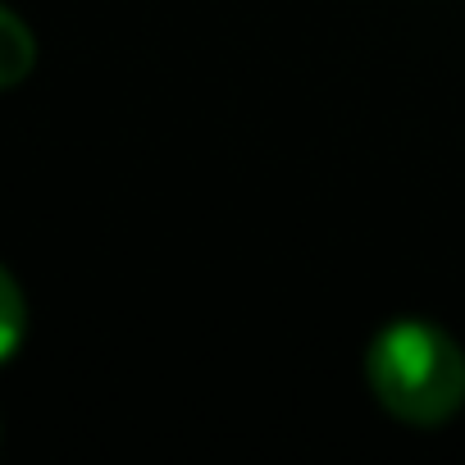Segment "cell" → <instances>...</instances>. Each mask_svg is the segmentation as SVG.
Masks as SVG:
<instances>
[{"label":"cell","instance_id":"obj_3","mask_svg":"<svg viewBox=\"0 0 465 465\" xmlns=\"http://www.w3.org/2000/svg\"><path fill=\"white\" fill-rule=\"evenodd\" d=\"M24 329H28V306H24V292L15 283V274L0 265V365H5L19 342H24Z\"/></svg>","mask_w":465,"mask_h":465},{"label":"cell","instance_id":"obj_1","mask_svg":"<svg viewBox=\"0 0 465 465\" xmlns=\"http://www.w3.org/2000/svg\"><path fill=\"white\" fill-rule=\"evenodd\" d=\"M370 392L388 415L438 429L465 406V351L429 320H392L365 351Z\"/></svg>","mask_w":465,"mask_h":465},{"label":"cell","instance_id":"obj_2","mask_svg":"<svg viewBox=\"0 0 465 465\" xmlns=\"http://www.w3.org/2000/svg\"><path fill=\"white\" fill-rule=\"evenodd\" d=\"M37 64V42L28 33V24L0 5V92L5 87H19Z\"/></svg>","mask_w":465,"mask_h":465}]
</instances>
